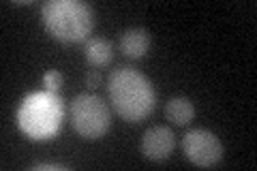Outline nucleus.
Segmentation results:
<instances>
[{"mask_svg": "<svg viewBox=\"0 0 257 171\" xmlns=\"http://www.w3.org/2000/svg\"><path fill=\"white\" fill-rule=\"evenodd\" d=\"M41 22L54 39L79 43L92 35L94 11L82 0H50L41 7Z\"/></svg>", "mask_w": 257, "mask_h": 171, "instance_id": "3", "label": "nucleus"}, {"mask_svg": "<svg viewBox=\"0 0 257 171\" xmlns=\"http://www.w3.org/2000/svg\"><path fill=\"white\" fill-rule=\"evenodd\" d=\"M182 152L193 165L214 167L223 158V143L208 128H193L182 137Z\"/></svg>", "mask_w": 257, "mask_h": 171, "instance_id": "5", "label": "nucleus"}, {"mask_svg": "<svg viewBox=\"0 0 257 171\" xmlns=\"http://www.w3.org/2000/svg\"><path fill=\"white\" fill-rule=\"evenodd\" d=\"M43 169L64 171V169H69V167L67 165H58V162H37V165H32V171H43Z\"/></svg>", "mask_w": 257, "mask_h": 171, "instance_id": "12", "label": "nucleus"}, {"mask_svg": "<svg viewBox=\"0 0 257 171\" xmlns=\"http://www.w3.org/2000/svg\"><path fill=\"white\" fill-rule=\"evenodd\" d=\"M62 84H64V77L60 71H47L43 75V86L47 92H60Z\"/></svg>", "mask_w": 257, "mask_h": 171, "instance_id": "10", "label": "nucleus"}, {"mask_svg": "<svg viewBox=\"0 0 257 171\" xmlns=\"http://www.w3.org/2000/svg\"><path fill=\"white\" fill-rule=\"evenodd\" d=\"M86 86L92 88V90H94V88H99V86H101V73L94 71V69L88 71V73H86Z\"/></svg>", "mask_w": 257, "mask_h": 171, "instance_id": "11", "label": "nucleus"}, {"mask_svg": "<svg viewBox=\"0 0 257 171\" xmlns=\"http://www.w3.org/2000/svg\"><path fill=\"white\" fill-rule=\"evenodd\" d=\"M107 94L111 107L126 122H142L152 113L157 103L152 81L133 67H120L111 71L107 79Z\"/></svg>", "mask_w": 257, "mask_h": 171, "instance_id": "1", "label": "nucleus"}, {"mask_svg": "<svg viewBox=\"0 0 257 171\" xmlns=\"http://www.w3.org/2000/svg\"><path fill=\"white\" fill-rule=\"evenodd\" d=\"M150 50V32L146 28H131L120 37V52L133 60H140Z\"/></svg>", "mask_w": 257, "mask_h": 171, "instance_id": "7", "label": "nucleus"}, {"mask_svg": "<svg viewBox=\"0 0 257 171\" xmlns=\"http://www.w3.org/2000/svg\"><path fill=\"white\" fill-rule=\"evenodd\" d=\"M71 126L73 131L84 137V139H101L103 135L107 133L109 128V107L107 103L96 94L84 92L77 94L73 101H71Z\"/></svg>", "mask_w": 257, "mask_h": 171, "instance_id": "4", "label": "nucleus"}, {"mask_svg": "<svg viewBox=\"0 0 257 171\" xmlns=\"http://www.w3.org/2000/svg\"><path fill=\"white\" fill-rule=\"evenodd\" d=\"M64 101L60 92H32L22 101L18 109L20 131L32 141L52 139L62 128Z\"/></svg>", "mask_w": 257, "mask_h": 171, "instance_id": "2", "label": "nucleus"}, {"mask_svg": "<svg viewBox=\"0 0 257 171\" xmlns=\"http://www.w3.org/2000/svg\"><path fill=\"white\" fill-rule=\"evenodd\" d=\"M165 116L176 126H187L195 118V107L187 96H174L165 105Z\"/></svg>", "mask_w": 257, "mask_h": 171, "instance_id": "8", "label": "nucleus"}, {"mask_svg": "<svg viewBox=\"0 0 257 171\" xmlns=\"http://www.w3.org/2000/svg\"><path fill=\"white\" fill-rule=\"evenodd\" d=\"M114 58V47L107 39L94 37L86 41V60L92 64V67H105Z\"/></svg>", "mask_w": 257, "mask_h": 171, "instance_id": "9", "label": "nucleus"}, {"mask_svg": "<svg viewBox=\"0 0 257 171\" xmlns=\"http://www.w3.org/2000/svg\"><path fill=\"white\" fill-rule=\"evenodd\" d=\"M176 137L172 133V128H167L163 124L150 126L142 137V154L152 162H163L170 158V154L174 152Z\"/></svg>", "mask_w": 257, "mask_h": 171, "instance_id": "6", "label": "nucleus"}]
</instances>
